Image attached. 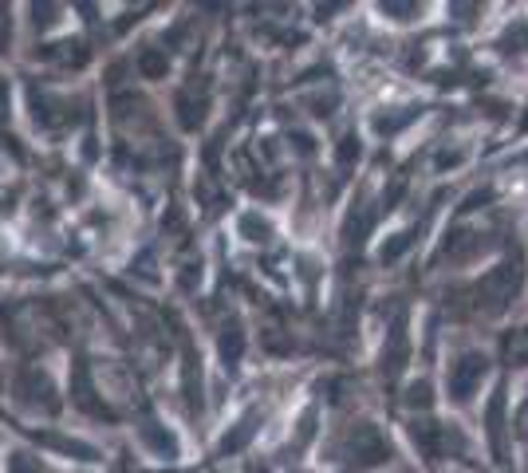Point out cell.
<instances>
[{
  "label": "cell",
  "mask_w": 528,
  "mask_h": 473,
  "mask_svg": "<svg viewBox=\"0 0 528 473\" xmlns=\"http://www.w3.org/2000/svg\"><path fill=\"white\" fill-rule=\"evenodd\" d=\"M521 284H525V261L517 253L513 261H505L501 269H493L481 284L469 288V308L477 316H501L513 304V296L521 292Z\"/></svg>",
  "instance_id": "6da1fadb"
},
{
  "label": "cell",
  "mask_w": 528,
  "mask_h": 473,
  "mask_svg": "<svg viewBox=\"0 0 528 473\" xmlns=\"http://www.w3.org/2000/svg\"><path fill=\"white\" fill-rule=\"evenodd\" d=\"M410 434H414V442H418V450L434 462V458H450L454 450H465V438L458 426H442V422H430V418H422V422H414L410 426Z\"/></svg>",
  "instance_id": "7a4b0ae2"
},
{
  "label": "cell",
  "mask_w": 528,
  "mask_h": 473,
  "mask_svg": "<svg viewBox=\"0 0 528 473\" xmlns=\"http://www.w3.org/2000/svg\"><path fill=\"white\" fill-rule=\"evenodd\" d=\"M387 458H391V442L371 422H359L355 434H351V466L355 470H371V466H379Z\"/></svg>",
  "instance_id": "3957f363"
},
{
  "label": "cell",
  "mask_w": 528,
  "mask_h": 473,
  "mask_svg": "<svg viewBox=\"0 0 528 473\" xmlns=\"http://www.w3.org/2000/svg\"><path fill=\"white\" fill-rule=\"evenodd\" d=\"M485 371H489V359H485L481 351H465L462 359L450 367V395H454L458 403H469L473 391L481 387Z\"/></svg>",
  "instance_id": "277c9868"
},
{
  "label": "cell",
  "mask_w": 528,
  "mask_h": 473,
  "mask_svg": "<svg viewBox=\"0 0 528 473\" xmlns=\"http://www.w3.org/2000/svg\"><path fill=\"white\" fill-rule=\"evenodd\" d=\"M402 367H406V324L395 320V328L387 336V351H383V375L395 379Z\"/></svg>",
  "instance_id": "5b68a950"
},
{
  "label": "cell",
  "mask_w": 528,
  "mask_h": 473,
  "mask_svg": "<svg viewBox=\"0 0 528 473\" xmlns=\"http://www.w3.org/2000/svg\"><path fill=\"white\" fill-rule=\"evenodd\" d=\"M485 422H489V438H493V450H497V454H505V391H497V395H493V403H489V414H485Z\"/></svg>",
  "instance_id": "8992f818"
},
{
  "label": "cell",
  "mask_w": 528,
  "mask_h": 473,
  "mask_svg": "<svg viewBox=\"0 0 528 473\" xmlns=\"http://www.w3.org/2000/svg\"><path fill=\"white\" fill-rule=\"evenodd\" d=\"M505 359H509V367H528V328L505 339Z\"/></svg>",
  "instance_id": "52a82bcc"
},
{
  "label": "cell",
  "mask_w": 528,
  "mask_h": 473,
  "mask_svg": "<svg viewBox=\"0 0 528 473\" xmlns=\"http://www.w3.org/2000/svg\"><path fill=\"white\" fill-rule=\"evenodd\" d=\"M371 209L367 205H355V213H351V221H347V241L351 245H363V237H367V229H371Z\"/></svg>",
  "instance_id": "ba28073f"
},
{
  "label": "cell",
  "mask_w": 528,
  "mask_h": 473,
  "mask_svg": "<svg viewBox=\"0 0 528 473\" xmlns=\"http://www.w3.org/2000/svg\"><path fill=\"white\" fill-rule=\"evenodd\" d=\"M406 406H430V383H414L406 391Z\"/></svg>",
  "instance_id": "9c48e42d"
},
{
  "label": "cell",
  "mask_w": 528,
  "mask_h": 473,
  "mask_svg": "<svg viewBox=\"0 0 528 473\" xmlns=\"http://www.w3.org/2000/svg\"><path fill=\"white\" fill-rule=\"evenodd\" d=\"M339 158H343V162L359 158V138H343V150H339Z\"/></svg>",
  "instance_id": "30bf717a"
},
{
  "label": "cell",
  "mask_w": 528,
  "mask_h": 473,
  "mask_svg": "<svg viewBox=\"0 0 528 473\" xmlns=\"http://www.w3.org/2000/svg\"><path fill=\"white\" fill-rule=\"evenodd\" d=\"M525 131H528V119H525Z\"/></svg>",
  "instance_id": "8fae6325"
}]
</instances>
